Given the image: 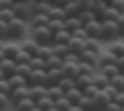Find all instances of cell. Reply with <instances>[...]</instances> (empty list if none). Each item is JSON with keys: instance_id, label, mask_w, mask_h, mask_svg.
Wrapping results in <instances>:
<instances>
[{"instance_id": "cell-1", "label": "cell", "mask_w": 124, "mask_h": 111, "mask_svg": "<svg viewBox=\"0 0 124 111\" xmlns=\"http://www.w3.org/2000/svg\"><path fill=\"white\" fill-rule=\"evenodd\" d=\"M27 29H30L27 20L14 16L11 20H7V41H20V39H25Z\"/></svg>"}, {"instance_id": "cell-2", "label": "cell", "mask_w": 124, "mask_h": 111, "mask_svg": "<svg viewBox=\"0 0 124 111\" xmlns=\"http://www.w3.org/2000/svg\"><path fill=\"white\" fill-rule=\"evenodd\" d=\"M30 34H32V39L39 43V46H47V43H52V29H50L47 25L30 27Z\"/></svg>"}, {"instance_id": "cell-3", "label": "cell", "mask_w": 124, "mask_h": 111, "mask_svg": "<svg viewBox=\"0 0 124 111\" xmlns=\"http://www.w3.org/2000/svg\"><path fill=\"white\" fill-rule=\"evenodd\" d=\"M14 14H16L18 18H23L30 23V18L36 14V5L34 0H27V2H14Z\"/></svg>"}, {"instance_id": "cell-4", "label": "cell", "mask_w": 124, "mask_h": 111, "mask_svg": "<svg viewBox=\"0 0 124 111\" xmlns=\"http://www.w3.org/2000/svg\"><path fill=\"white\" fill-rule=\"evenodd\" d=\"M120 39L117 20H101V41H115Z\"/></svg>"}, {"instance_id": "cell-5", "label": "cell", "mask_w": 124, "mask_h": 111, "mask_svg": "<svg viewBox=\"0 0 124 111\" xmlns=\"http://www.w3.org/2000/svg\"><path fill=\"white\" fill-rule=\"evenodd\" d=\"M99 52H101V50H90V48H84L81 52H79V61L90 64L93 68L97 70V59H99Z\"/></svg>"}, {"instance_id": "cell-6", "label": "cell", "mask_w": 124, "mask_h": 111, "mask_svg": "<svg viewBox=\"0 0 124 111\" xmlns=\"http://www.w3.org/2000/svg\"><path fill=\"white\" fill-rule=\"evenodd\" d=\"M84 29L88 32V36H90V39H97V41H101V20H99V18H93V20H88V23L84 25Z\"/></svg>"}, {"instance_id": "cell-7", "label": "cell", "mask_w": 124, "mask_h": 111, "mask_svg": "<svg viewBox=\"0 0 124 111\" xmlns=\"http://www.w3.org/2000/svg\"><path fill=\"white\" fill-rule=\"evenodd\" d=\"M45 77H47L45 68H32V73L27 75V86H32V84H45Z\"/></svg>"}, {"instance_id": "cell-8", "label": "cell", "mask_w": 124, "mask_h": 111, "mask_svg": "<svg viewBox=\"0 0 124 111\" xmlns=\"http://www.w3.org/2000/svg\"><path fill=\"white\" fill-rule=\"evenodd\" d=\"M0 70H2L5 77H9L16 73V59H9V57H2L0 59Z\"/></svg>"}, {"instance_id": "cell-9", "label": "cell", "mask_w": 124, "mask_h": 111, "mask_svg": "<svg viewBox=\"0 0 124 111\" xmlns=\"http://www.w3.org/2000/svg\"><path fill=\"white\" fill-rule=\"evenodd\" d=\"M86 41H88V39H81V36H70L68 50H70V52H75V55H79V52L86 48Z\"/></svg>"}, {"instance_id": "cell-10", "label": "cell", "mask_w": 124, "mask_h": 111, "mask_svg": "<svg viewBox=\"0 0 124 111\" xmlns=\"http://www.w3.org/2000/svg\"><path fill=\"white\" fill-rule=\"evenodd\" d=\"M63 95L72 102V109H77V104H79V100H81L84 91H81V88H77V86H72V88H68V91H65Z\"/></svg>"}, {"instance_id": "cell-11", "label": "cell", "mask_w": 124, "mask_h": 111, "mask_svg": "<svg viewBox=\"0 0 124 111\" xmlns=\"http://www.w3.org/2000/svg\"><path fill=\"white\" fill-rule=\"evenodd\" d=\"M81 25H84V23H81V20H79V16H68V18L63 20V29H68L70 34L75 32V29H79Z\"/></svg>"}, {"instance_id": "cell-12", "label": "cell", "mask_w": 124, "mask_h": 111, "mask_svg": "<svg viewBox=\"0 0 124 111\" xmlns=\"http://www.w3.org/2000/svg\"><path fill=\"white\" fill-rule=\"evenodd\" d=\"M88 84H93V75H88V73H79V75H75V86L77 88L84 91Z\"/></svg>"}, {"instance_id": "cell-13", "label": "cell", "mask_w": 124, "mask_h": 111, "mask_svg": "<svg viewBox=\"0 0 124 111\" xmlns=\"http://www.w3.org/2000/svg\"><path fill=\"white\" fill-rule=\"evenodd\" d=\"M97 70L101 73V75H106L108 79H111L113 75H117V73H120V68H117V64H115V61H111V64H104V66H99Z\"/></svg>"}, {"instance_id": "cell-14", "label": "cell", "mask_w": 124, "mask_h": 111, "mask_svg": "<svg viewBox=\"0 0 124 111\" xmlns=\"http://www.w3.org/2000/svg\"><path fill=\"white\" fill-rule=\"evenodd\" d=\"M47 16H50V18H59V20H63V18H65V11H63V7L50 2V7H47Z\"/></svg>"}, {"instance_id": "cell-15", "label": "cell", "mask_w": 124, "mask_h": 111, "mask_svg": "<svg viewBox=\"0 0 124 111\" xmlns=\"http://www.w3.org/2000/svg\"><path fill=\"white\" fill-rule=\"evenodd\" d=\"M72 109V102L65 98V95H61V98L54 100V111H70Z\"/></svg>"}, {"instance_id": "cell-16", "label": "cell", "mask_w": 124, "mask_h": 111, "mask_svg": "<svg viewBox=\"0 0 124 111\" xmlns=\"http://www.w3.org/2000/svg\"><path fill=\"white\" fill-rule=\"evenodd\" d=\"M70 32H68V29H56V32L52 34V43H68L70 41Z\"/></svg>"}, {"instance_id": "cell-17", "label": "cell", "mask_w": 124, "mask_h": 111, "mask_svg": "<svg viewBox=\"0 0 124 111\" xmlns=\"http://www.w3.org/2000/svg\"><path fill=\"white\" fill-rule=\"evenodd\" d=\"M18 50H20V46H18V43H5V48H2V55H5V57H9V59H16Z\"/></svg>"}, {"instance_id": "cell-18", "label": "cell", "mask_w": 124, "mask_h": 111, "mask_svg": "<svg viewBox=\"0 0 124 111\" xmlns=\"http://www.w3.org/2000/svg\"><path fill=\"white\" fill-rule=\"evenodd\" d=\"M122 16V14L115 9L113 5H106V9H104V16H101V20H117Z\"/></svg>"}, {"instance_id": "cell-19", "label": "cell", "mask_w": 124, "mask_h": 111, "mask_svg": "<svg viewBox=\"0 0 124 111\" xmlns=\"http://www.w3.org/2000/svg\"><path fill=\"white\" fill-rule=\"evenodd\" d=\"M14 109H36V102L30 98V95H25V98H20L16 104H14Z\"/></svg>"}, {"instance_id": "cell-20", "label": "cell", "mask_w": 124, "mask_h": 111, "mask_svg": "<svg viewBox=\"0 0 124 111\" xmlns=\"http://www.w3.org/2000/svg\"><path fill=\"white\" fill-rule=\"evenodd\" d=\"M36 109H54V100L50 98V95H43V98H39L36 100Z\"/></svg>"}, {"instance_id": "cell-21", "label": "cell", "mask_w": 124, "mask_h": 111, "mask_svg": "<svg viewBox=\"0 0 124 111\" xmlns=\"http://www.w3.org/2000/svg\"><path fill=\"white\" fill-rule=\"evenodd\" d=\"M20 48H23V50H25V52L30 55V57H34V55H39V43H36L34 39H30L27 43H23V46H20Z\"/></svg>"}, {"instance_id": "cell-22", "label": "cell", "mask_w": 124, "mask_h": 111, "mask_svg": "<svg viewBox=\"0 0 124 111\" xmlns=\"http://www.w3.org/2000/svg\"><path fill=\"white\" fill-rule=\"evenodd\" d=\"M52 52L56 55V57H65V55H68L70 52V50H68V43H52Z\"/></svg>"}, {"instance_id": "cell-23", "label": "cell", "mask_w": 124, "mask_h": 111, "mask_svg": "<svg viewBox=\"0 0 124 111\" xmlns=\"http://www.w3.org/2000/svg\"><path fill=\"white\" fill-rule=\"evenodd\" d=\"M7 79H9V86H11V88H16V86H23V84H27V79H25L23 75H18V73L9 75Z\"/></svg>"}, {"instance_id": "cell-24", "label": "cell", "mask_w": 124, "mask_h": 111, "mask_svg": "<svg viewBox=\"0 0 124 111\" xmlns=\"http://www.w3.org/2000/svg\"><path fill=\"white\" fill-rule=\"evenodd\" d=\"M63 11H65V18H68V16H77V14H79V5L75 2V0H70V2L63 7Z\"/></svg>"}, {"instance_id": "cell-25", "label": "cell", "mask_w": 124, "mask_h": 111, "mask_svg": "<svg viewBox=\"0 0 124 111\" xmlns=\"http://www.w3.org/2000/svg\"><path fill=\"white\" fill-rule=\"evenodd\" d=\"M108 82H111L115 88H117V91H124V75L122 73H117V75H113L111 79H108Z\"/></svg>"}, {"instance_id": "cell-26", "label": "cell", "mask_w": 124, "mask_h": 111, "mask_svg": "<svg viewBox=\"0 0 124 111\" xmlns=\"http://www.w3.org/2000/svg\"><path fill=\"white\" fill-rule=\"evenodd\" d=\"M77 16H79V20H81V23L86 25L88 20H93V18H95V14H93V9H79V14H77Z\"/></svg>"}, {"instance_id": "cell-27", "label": "cell", "mask_w": 124, "mask_h": 111, "mask_svg": "<svg viewBox=\"0 0 124 111\" xmlns=\"http://www.w3.org/2000/svg\"><path fill=\"white\" fill-rule=\"evenodd\" d=\"M0 109H11V100H9V95L0 91Z\"/></svg>"}, {"instance_id": "cell-28", "label": "cell", "mask_w": 124, "mask_h": 111, "mask_svg": "<svg viewBox=\"0 0 124 111\" xmlns=\"http://www.w3.org/2000/svg\"><path fill=\"white\" fill-rule=\"evenodd\" d=\"M108 50H111L115 57H120V55H124V43H113V46L108 48Z\"/></svg>"}, {"instance_id": "cell-29", "label": "cell", "mask_w": 124, "mask_h": 111, "mask_svg": "<svg viewBox=\"0 0 124 111\" xmlns=\"http://www.w3.org/2000/svg\"><path fill=\"white\" fill-rule=\"evenodd\" d=\"M75 2L79 5V9H90V7H93V2H95V0H75Z\"/></svg>"}, {"instance_id": "cell-30", "label": "cell", "mask_w": 124, "mask_h": 111, "mask_svg": "<svg viewBox=\"0 0 124 111\" xmlns=\"http://www.w3.org/2000/svg\"><path fill=\"white\" fill-rule=\"evenodd\" d=\"M0 39L7 41V20H2V18H0Z\"/></svg>"}, {"instance_id": "cell-31", "label": "cell", "mask_w": 124, "mask_h": 111, "mask_svg": "<svg viewBox=\"0 0 124 111\" xmlns=\"http://www.w3.org/2000/svg\"><path fill=\"white\" fill-rule=\"evenodd\" d=\"M111 5H113V7H115V9H117L120 14H122V16H124V0H113Z\"/></svg>"}, {"instance_id": "cell-32", "label": "cell", "mask_w": 124, "mask_h": 111, "mask_svg": "<svg viewBox=\"0 0 124 111\" xmlns=\"http://www.w3.org/2000/svg\"><path fill=\"white\" fill-rule=\"evenodd\" d=\"M117 29H120V36H124V16L117 18Z\"/></svg>"}, {"instance_id": "cell-33", "label": "cell", "mask_w": 124, "mask_h": 111, "mask_svg": "<svg viewBox=\"0 0 124 111\" xmlns=\"http://www.w3.org/2000/svg\"><path fill=\"white\" fill-rule=\"evenodd\" d=\"M115 64H117V68L122 70V68H124V55H120V57H117V61H115Z\"/></svg>"}, {"instance_id": "cell-34", "label": "cell", "mask_w": 124, "mask_h": 111, "mask_svg": "<svg viewBox=\"0 0 124 111\" xmlns=\"http://www.w3.org/2000/svg\"><path fill=\"white\" fill-rule=\"evenodd\" d=\"M52 2H54V5H59V7H65V5L70 2V0H52Z\"/></svg>"}, {"instance_id": "cell-35", "label": "cell", "mask_w": 124, "mask_h": 111, "mask_svg": "<svg viewBox=\"0 0 124 111\" xmlns=\"http://www.w3.org/2000/svg\"><path fill=\"white\" fill-rule=\"evenodd\" d=\"M34 2H52V0H34Z\"/></svg>"}, {"instance_id": "cell-36", "label": "cell", "mask_w": 124, "mask_h": 111, "mask_svg": "<svg viewBox=\"0 0 124 111\" xmlns=\"http://www.w3.org/2000/svg\"><path fill=\"white\" fill-rule=\"evenodd\" d=\"M104 2H108V5H111V2H113V0H104Z\"/></svg>"}, {"instance_id": "cell-37", "label": "cell", "mask_w": 124, "mask_h": 111, "mask_svg": "<svg viewBox=\"0 0 124 111\" xmlns=\"http://www.w3.org/2000/svg\"><path fill=\"white\" fill-rule=\"evenodd\" d=\"M120 73H122V75H124V68H122V70H120Z\"/></svg>"}]
</instances>
